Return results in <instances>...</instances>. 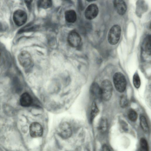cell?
<instances>
[{
	"label": "cell",
	"mask_w": 151,
	"mask_h": 151,
	"mask_svg": "<svg viewBox=\"0 0 151 151\" xmlns=\"http://www.w3.org/2000/svg\"><path fill=\"white\" fill-rule=\"evenodd\" d=\"M113 82L116 90L120 93L125 90L127 86V82L124 76L120 72L114 74L113 77Z\"/></svg>",
	"instance_id": "1"
},
{
	"label": "cell",
	"mask_w": 151,
	"mask_h": 151,
	"mask_svg": "<svg viewBox=\"0 0 151 151\" xmlns=\"http://www.w3.org/2000/svg\"><path fill=\"white\" fill-rule=\"evenodd\" d=\"M102 99L107 101L111 98L113 93V86L111 83L108 80H104L100 86Z\"/></svg>",
	"instance_id": "2"
},
{
	"label": "cell",
	"mask_w": 151,
	"mask_h": 151,
	"mask_svg": "<svg viewBox=\"0 0 151 151\" xmlns=\"http://www.w3.org/2000/svg\"><path fill=\"white\" fill-rule=\"evenodd\" d=\"M121 32L120 27L117 24L113 25L110 29L108 35V40L111 45H115L119 42Z\"/></svg>",
	"instance_id": "3"
},
{
	"label": "cell",
	"mask_w": 151,
	"mask_h": 151,
	"mask_svg": "<svg viewBox=\"0 0 151 151\" xmlns=\"http://www.w3.org/2000/svg\"><path fill=\"white\" fill-rule=\"evenodd\" d=\"M19 63L23 67L27 68L31 65L32 63V58L30 53L27 51L21 52L18 56Z\"/></svg>",
	"instance_id": "4"
},
{
	"label": "cell",
	"mask_w": 151,
	"mask_h": 151,
	"mask_svg": "<svg viewBox=\"0 0 151 151\" xmlns=\"http://www.w3.org/2000/svg\"><path fill=\"white\" fill-rule=\"evenodd\" d=\"M58 134L62 138L66 139L71 136L72 130L70 125L68 123L64 122L59 125Z\"/></svg>",
	"instance_id": "5"
},
{
	"label": "cell",
	"mask_w": 151,
	"mask_h": 151,
	"mask_svg": "<svg viewBox=\"0 0 151 151\" xmlns=\"http://www.w3.org/2000/svg\"><path fill=\"white\" fill-rule=\"evenodd\" d=\"M27 15L23 10H18L16 11L13 15V19L15 24L17 26H21L26 22Z\"/></svg>",
	"instance_id": "6"
},
{
	"label": "cell",
	"mask_w": 151,
	"mask_h": 151,
	"mask_svg": "<svg viewBox=\"0 0 151 151\" xmlns=\"http://www.w3.org/2000/svg\"><path fill=\"white\" fill-rule=\"evenodd\" d=\"M68 41L69 45L73 47H77L80 46L81 41V37L76 32L73 31L69 33Z\"/></svg>",
	"instance_id": "7"
},
{
	"label": "cell",
	"mask_w": 151,
	"mask_h": 151,
	"mask_svg": "<svg viewBox=\"0 0 151 151\" xmlns=\"http://www.w3.org/2000/svg\"><path fill=\"white\" fill-rule=\"evenodd\" d=\"M99 11L98 8L96 4H91L87 7L85 10V16L87 19H92L97 17Z\"/></svg>",
	"instance_id": "8"
},
{
	"label": "cell",
	"mask_w": 151,
	"mask_h": 151,
	"mask_svg": "<svg viewBox=\"0 0 151 151\" xmlns=\"http://www.w3.org/2000/svg\"><path fill=\"white\" fill-rule=\"evenodd\" d=\"M43 129L42 126L37 122H33L29 127V133L31 137H37L42 136Z\"/></svg>",
	"instance_id": "9"
},
{
	"label": "cell",
	"mask_w": 151,
	"mask_h": 151,
	"mask_svg": "<svg viewBox=\"0 0 151 151\" xmlns=\"http://www.w3.org/2000/svg\"><path fill=\"white\" fill-rule=\"evenodd\" d=\"M90 92L92 97L95 100L102 99L100 87L97 83L94 82L91 84Z\"/></svg>",
	"instance_id": "10"
},
{
	"label": "cell",
	"mask_w": 151,
	"mask_h": 151,
	"mask_svg": "<svg viewBox=\"0 0 151 151\" xmlns=\"http://www.w3.org/2000/svg\"><path fill=\"white\" fill-rule=\"evenodd\" d=\"M113 5L116 12L119 15H124L126 12L127 6L123 0H114Z\"/></svg>",
	"instance_id": "11"
},
{
	"label": "cell",
	"mask_w": 151,
	"mask_h": 151,
	"mask_svg": "<svg viewBox=\"0 0 151 151\" xmlns=\"http://www.w3.org/2000/svg\"><path fill=\"white\" fill-rule=\"evenodd\" d=\"M20 104L23 107H28L32 102V99L30 95L27 93H23L21 96Z\"/></svg>",
	"instance_id": "12"
},
{
	"label": "cell",
	"mask_w": 151,
	"mask_h": 151,
	"mask_svg": "<svg viewBox=\"0 0 151 151\" xmlns=\"http://www.w3.org/2000/svg\"><path fill=\"white\" fill-rule=\"evenodd\" d=\"M65 19L68 22L74 23L76 20V14L73 10H70L66 11L65 13Z\"/></svg>",
	"instance_id": "13"
},
{
	"label": "cell",
	"mask_w": 151,
	"mask_h": 151,
	"mask_svg": "<svg viewBox=\"0 0 151 151\" xmlns=\"http://www.w3.org/2000/svg\"><path fill=\"white\" fill-rule=\"evenodd\" d=\"M108 127V121L106 118H102L100 120L98 126V129L101 133H104L107 130Z\"/></svg>",
	"instance_id": "14"
},
{
	"label": "cell",
	"mask_w": 151,
	"mask_h": 151,
	"mask_svg": "<svg viewBox=\"0 0 151 151\" xmlns=\"http://www.w3.org/2000/svg\"><path fill=\"white\" fill-rule=\"evenodd\" d=\"M99 110L96 102H93L92 104L91 110L90 114V121L92 122L96 116L98 114Z\"/></svg>",
	"instance_id": "15"
},
{
	"label": "cell",
	"mask_w": 151,
	"mask_h": 151,
	"mask_svg": "<svg viewBox=\"0 0 151 151\" xmlns=\"http://www.w3.org/2000/svg\"><path fill=\"white\" fill-rule=\"evenodd\" d=\"M151 36H147L145 39L143 44V47L145 52L148 54L151 52Z\"/></svg>",
	"instance_id": "16"
},
{
	"label": "cell",
	"mask_w": 151,
	"mask_h": 151,
	"mask_svg": "<svg viewBox=\"0 0 151 151\" xmlns=\"http://www.w3.org/2000/svg\"><path fill=\"white\" fill-rule=\"evenodd\" d=\"M140 124L141 127L145 132L147 133L148 132L149 128L145 117L143 115H141L140 117Z\"/></svg>",
	"instance_id": "17"
},
{
	"label": "cell",
	"mask_w": 151,
	"mask_h": 151,
	"mask_svg": "<svg viewBox=\"0 0 151 151\" xmlns=\"http://www.w3.org/2000/svg\"><path fill=\"white\" fill-rule=\"evenodd\" d=\"M52 5V0H39L37 2L39 7L45 9L50 8Z\"/></svg>",
	"instance_id": "18"
},
{
	"label": "cell",
	"mask_w": 151,
	"mask_h": 151,
	"mask_svg": "<svg viewBox=\"0 0 151 151\" xmlns=\"http://www.w3.org/2000/svg\"><path fill=\"white\" fill-rule=\"evenodd\" d=\"M128 117L131 121H135L137 118V114L136 112L133 109H129L127 113Z\"/></svg>",
	"instance_id": "19"
},
{
	"label": "cell",
	"mask_w": 151,
	"mask_h": 151,
	"mask_svg": "<svg viewBox=\"0 0 151 151\" xmlns=\"http://www.w3.org/2000/svg\"><path fill=\"white\" fill-rule=\"evenodd\" d=\"M133 81L134 86L137 88H139L141 81L139 75L137 72L135 73L133 76Z\"/></svg>",
	"instance_id": "20"
},
{
	"label": "cell",
	"mask_w": 151,
	"mask_h": 151,
	"mask_svg": "<svg viewBox=\"0 0 151 151\" xmlns=\"http://www.w3.org/2000/svg\"><path fill=\"white\" fill-rule=\"evenodd\" d=\"M129 104V101L126 96L122 95L120 97L119 104L122 108H125L127 107Z\"/></svg>",
	"instance_id": "21"
},
{
	"label": "cell",
	"mask_w": 151,
	"mask_h": 151,
	"mask_svg": "<svg viewBox=\"0 0 151 151\" xmlns=\"http://www.w3.org/2000/svg\"><path fill=\"white\" fill-rule=\"evenodd\" d=\"M140 145L141 149L143 150H148L149 146L146 140L144 138H141L140 140Z\"/></svg>",
	"instance_id": "22"
},
{
	"label": "cell",
	"mask_w": 151,
	"mask_h": 151,
	"mask_svg": "<svg viewBox=\"0 0 151 151\" xmlns=\"http://www.w3.org/2000/svg\"><path fill=\"white\" fill-rule=\"evenodd\" d=\"M102 149L103 150L109 151L110 150L109 147L106 145H104L102 147Z\"/></svg>",
	"instance_id": "23"
},
{
	"label": "cell",
	"mask_w": 151,
	"mask_h": 151,
	"mask_svg": "<svg viewBox=\"0 0 151 151\" xmlns=\"http://www.w3.org/2000/svg\"><path fill=\"white\" fill-rule=\"evenodd\" d=\"M25 2L28 5H30L33 0H24Z\"/></svg>",
	"instance_id": "24"
},
{
	"label": "cell",
	"mask_w": 151,
	"mask_h": 151,
	"mask_svg": "<svg viewBox=\"0 0 151 151\" xmlns=\"http://www.w3.org/2000/svg\"><path fill=\"white\" fill-rule=\"evenodd\" d=\"M96 0H86L88 2L93 1Z\"/></svg>",
	"instance_id": "25"
},
{
	"label": "cell",
	"mask_w": 151,
	"mask_h": 151,
	"mask_svg": "<svg viewBox=\"0 0 151 151\" xmlns=\"http://www.w3.org/2000/svg\"><path fill=\"white\" fill-rule=\"evenodd\" d=\"M1 54L0 53V60H1Z\"/></svg>",
	"instance_id": "26"
}]
</instances>
